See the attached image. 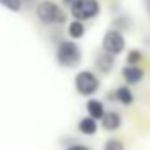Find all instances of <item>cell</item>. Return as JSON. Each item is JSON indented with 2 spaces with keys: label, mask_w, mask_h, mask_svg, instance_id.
<instances>
[{
  "label": "cell",
  "mask_w": 150,
  "mask_h": 150,
  "mask_svg": "<svg viewBox=\"0 0 150 150\" xmlns=\"http://www.w3.org/2000/svg\"><path fill=\"white\" fill-rule=\"evenodd\" d=\"M55 60L64 69H74L81 64L83 51H81L80 44H76V41H72V39L60 41L55 50Z\"/></svg>",
  "instance_id": "obj_1"
},
{
  "label": "cell",
  "mask_w": 150,
  "mask_h": 150,
  "mask_svg": "<svg viewBox=\"0 0 150 150\" xmlns=\"http://www.w3.org/2000/svg\"><path fill=\"white\" fill-rule=\"evenodd\" d=\"M35 16L42 25H48V27L62 25L67 21L65 11L53 0H41L35 6Z\"/></svg>",
  "instance_id": "obj_2"
},
{
  "label": "cell",
  "mask_w": 150,
  "mask_h": 150,
  "mask_svg": "<svg viewBox=\"0 0 150 150\" xmlns=\"http://www.w3.org/2000/svg\"><path fill=\"white\" fill-rule=\"evenodd\" d=\"M101 88V80L94 71L83 69L80 72H76L74 76V90L83 97H92L94 94H97Z\"/></svg>",
  "instance_id": "obj_3"
},
{
  "label": "cell",
  "mask_w": 150,
  "mask_h": 150,
  "mask_svg": "<svg viewBox=\"0 0 150 150\" xmlns=\"http://www.w3.org/2000/svg\"><path fill=\"white\" fill-rule=\"evenodd\" d=\"M71 7V16L80 21H92L99 16L101 13V2L99 0H74L69 6Z\"/></svg>",
  "instance_id": "obj_4"
},
{
  "label": "cell",
  "mask_w": 150,
  "mask_h": 150,
  "mask_svg": "<svg viewBox=\"0 0 150 150\" xmlns=\"http://www.w3.org/2000/svg\"><path fill=\"white\" fill-rule=\"evenodd\" d=\"M125 35L117 30V28H110L104 32L103 35V41H101V50L113 55V57H118L120 53L125 51Z\"/></svg>",
  "instance_id": "obj_5"
},
{
  "label": "cell",
  "mask_w": 150,
  "mask_h": 150,
  "mask_svg": "<svg viewBox=\"0 0 150 150\" xmlns=\"http://www.w3.org/2000/svg\"><path fill=\"white\" fill-rule=\"evenodd\" d=\"M122 78H124L125 85H138L145 78V69H141L139 65H129V64H125L124 69H122Z\"/></svg>",
  "instance_id": "obj_6"
},
{
  "label": "cell",
  "mask_w": 150,
  "mask_h": 150,
  "mask_svg": "<svg viewBox=\"0 0 150 150\" xmlns=\"http://www.w3.org/2000/svg\"><path fill=\"white\" fill-rule=\"evenodd\" d=\"M99 122H101V127H103L104 131L115 132V131H118V129L122 127V122H124V120H122V115H120L118 111L111 110V111H106Z\"/></svg>",
  "instance_id": "obj_7"
},
{
  "label": "cell",
  "mask_w": 150,
  "mask_h": 150,
  "mask_svg": "<svg viewBox=\"0 0 150 150\" xmlns=\"http://www.w3.org/2000/svg\"><path fill=\"white\" fill-rule=\"evenodd\" d=\"M115 57L113 55H110V53H106V51H101V53H97V57H96V60H94V65H96V69H97V72H101V74H110L111 71H113V67H115Z\"/></svg>",
  "instance_id": "obj_8"
},
{
  "label": "cell",
  "mask_w": 150,
  "mask_h": 150,
  "mask_svg": "<svg viewBox=\"0 0 150 150\" xmlns=\"http://www.w3.org/2000/svg\"><path fill=\"white\" fill-rule=\"evenodd\" d=\"M110 96H113L117 99V103L124 104V106H131L134 103V92L131 90L129 85H122V87H117Z\"/></svg>",
  "instance_id": "obj_9"
},
{
  "label": "cell",
  "mask_w": 150,
  "mask_h": 150,
  "mask_svg": "<svg viewBox=\"0 0 150 150\" xmlns=\"http://www.w3.org/2000/svg\"><path fill=\"white\" fill-rule=\"evenodd\" d=\"M85 108H87V113H88V117H92V118H96L97 122L103 118V115L106 113V108H104V103L101 101V99H96V97H90L88 101H87V104H85Z\"/></svg>",
  "instance_id": "obj_10"
},
{
  "label": "cell",
  "mask_w": 150,
  "mask_h": 150,
  "mask_svg": "<svg viewBox=\"0 0 150 150\" xmlns=\"http://www.w3.org/2000/svg\"><path fill=\"white\" fill-rule=\"evenodd\" d=\"M99 131V122L92 117H83L80 122H78V132L83 134V136H94L96 132Z\"/></svg>",
  "instance_id": "obj_11"
},
{
  "label": "cell",
  "mask_w": 150,
  "mask_h": 150,
  "mask_svg": "<svg viewBox=\"0 0 150 150\" xmlns=\"http://www.w3.org/2000/svg\"><path fill=\"white\" fill-rule=\"evenodd\" d=\"M85 32H87V28H85V23L83 21L74 20V18L69 21V25H67V35H69V39L78 41V39L85 37Z\"/></svg>",
  "instance_id": "obj_12"
},
{
  "label": "cell",
  "mask_w": 150,
  "mask_h": 150,
  "mask_svg": "<svg viewBox=\"0 0 150 150\" xmlns=\"http://www.w3.org/2000/svg\"><path fill=\"white\" fill-rule=\"evenodd\" d=\"M132 27V20L129 18V16H125V14H122V16H117L115 20H113V28H117V30H129Z\"/></svg>",
  "instance_id": "obj_13"
},
{
  "label": "cell",
  "mask_w": 150,
  "mask_h": 150,
  "mask_svg": "<svg viewBox=\"0 0 150 150\" xmlns=\"http://www.w3.org/2000/svg\"><path fill=\"white\" fill-rule=\"evenodd\" d=\"M141 60H143V53H141V50H138V48H131V50L127 51L125 64H129V65H138Z\"/></svg>",
  "instance_id": "obj_14"
},
{
  "label": "cell",
  "mask_w": 150,
  "mask_h": 150,
  "mask_svg": "<svg viewBox=\"0 0 150 150\" xmlns=\"http://www.w3.org/2000/svg\"><path fill=\"white\" fill-rule=\"evenodd\" d=\"M0 6L11 13H20L23 9V0H0Z\"/></svg>",
  "instance_id": "obj_15"
},
{
  "label": "cell",
  "mask_w": 150,
  "mask_h": 150,
  "mask_svg": "<svg viewBox=\"0 0 150 150\" xmlns=\"http://www.w3.org/2000/svg\"><path fill=\"white\" fill-rule=\"evenodd\" d=\"M103 150H125V145H124L120 139H117V138H110V139L104 143Z\"/></svg>",
  "instance_id": "obj_16"
},
{
  "label": "cell",
  "mask_w": 150,
  "mask_h": 150,
  "mask_svg": "<svg viewBox=\"0 0 150 150\" xmlns=\"http://www.w3.org/2000/svg\"><path fill=\"white\" fill-rule=\"evenodd\" d=\"M65 150H92V148L87 146V145H83V143H72V145H69Z\"/></svg>",
  "instance_id": "obj_17"
},
{
  "label": "cell",
  "mask_w": 150,
  "mask_h": 150,
  "mask_svg": "<svg viewBox=\"0 0 150 150\" xmlns=\"http://www.w3.org/2000/svg\"><path fill=\"white\" fill-rule=\"evenodd\" d=\"M143 7H145V11H146V14L150 16V0H143Z\"/></svg>",
  "instance_id": "obj_18"
},
{
  "label": "cell",
  "mask_w": 150,
  "mask_h": 150,
  "mask_svg": "<svg viewBox=\"0 0 150 150\" xmlns=\"http://www.w3.org/2000/svg\"><path fill=\"white\" fill-rule=\"evenodd\" d=\"M62 2H64V4H65V6H71V4H72V2H74V0H62Z\"/></svg>",
  "instance_id": "obj_19"
}]
</instances>
